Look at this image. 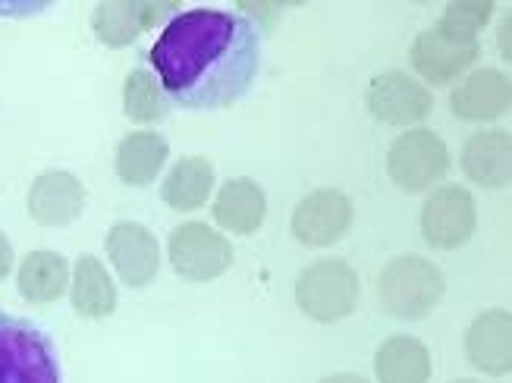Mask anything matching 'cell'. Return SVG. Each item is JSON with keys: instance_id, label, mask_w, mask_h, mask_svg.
<instances>
[{"instance_id": "cell-1", "label": "cell", "mask_w": 512, "mask_h": 383, "mask_svg": "<svg viewBox=\"0 0 512 383\" xmlns=\"http://www.w3.org/2000/svg\"><path fill=\"white\" fill-rule=\"evenodd\" d=\"M261 66L255 22L236 10H183L164 22L151 48V73L170 104L224 110L249 92Z\"/></svg>"}, {"instance_id": "cell-2", "label": "cell", "mask_w": 512, "mask_h": 383, "mask_svg": "<svg viewBox=\"0 0 512 383\" xmlns=\"http://www.w3.org/2000/svg\"><path fill=\"white\" fill-rule=\"evenodd\" d=\"M377 296H381V308L396 321H421L447 296V277L428 258L399 255L381 270Z\"/></svg>"}, {"instance_id": "cell-3", "label": "cell", "mask_w": 512, "mask_h": 383, "mask_svg": "<svg viewBox=\"0 0 512 383\" xmlns=\"http://www.w3.org/2000/svg\"><path fill=\"white\" fill-rule=\"evenodd\" d=\"M362 280L343 258H318L296 277V305L305 318L337 324L359 308Z\"/></svg>"}, {"instance_id": "cell-4", "label": "cell", "mask_w": 512, "mask_h": 383, "mask_svg": "<svg viewBox=\"0 0 512 383\" xmlns=\"http://www.w3.org/2000/svg\"><path fill=\"white\" fill-rule=\"evenodd\" d=\"M450 173V148L434 129L415 126L399 132L387 151V176L403 192H431Z\"/></svg>"}, {"instance_id": "cell-5", "label": "cell", "mask_w": 512, "mask_h": 383, "mask_svg": "<svg viewBox=\"0 0 512 383\" xmlns=\"http://www.w3.org/2000/svg\"><path fill=\"white\" fill-rule=\"evenodd\" d=\"M170 267L189 283H211L233 264V242L205 220H183L167 239Z\"/></svg>"}, {"instance_id": "cell-6", "label": "cell", "mask_w": 512, "mask_h": 383, "mask_svg": "<svg viewBox=\"0 0 512 383\" xmlns=\"http://www.w3.org/2000/svg\"><path fill=\"white\" fill-rule=\"evenodd\" d=\"M0 383H60L51 343L7 314H0Z\"/></svg>"}, {"instance_id": "cell-7", "label": "cell", "mask_w": 512, "mask_h": 383, "mask_svg": "<svg viewBox=\"0 0 512 383\" xmlns=\"http://www.w3.org/2000/svg\"><path fill=\"white\" fill-rule=\"evenodd\" d=\"M418 227L425 242L434 245V249H459L475 236L478 227L475 195L459 183H440L428 192L425 205H421Z\"/></svg>"}, {"instance_id": "cell-8", "label": "cell", "mask_w": 512, "mask_h": 383, "mask_svg": "<svg viewBox=\"0 0 512 383\" xmlns=\"http://www.w3.org/2000/svg\"><path fill=\"white\" fill-rule=\"evenodd\" d=\"M110 274L129 289H145L161 270V242L139 220H120L104 236Z\"/></svg>"}, {"instance_id": "cell-9", "label": "cell", "mask_w": 512, "mask_h": 383, "mask_svg": "<svg viewBox=\"0 0 512 383\" xmlns=\"http://www.w3.org/2000/svg\"><path fill=\"white\" fill-rule=\"evenodd\" d=\"M478 57H481V41H453L447 35H440L437 29L418 32L409 48L415 79L425 88L456 85L465 73L475 70Z\"/></svg>"}, {"instance_id": "cell-10", "label": "cell", "mask_w": 512, "mask_h": 383, "mask_svg": "<svg viewBox=\"0 0 512 383\" xmlns=\"http://www.w3.org/2000/svg\"><path fill=\"white\" fill-rule=\"evenodd\" d=\"M365 101H368V110L374 120H381L387 126H406V129H415L418 123H425L434 110L431 88H425L415 76H409L403 70H390V73L374 76Z\"/></svg>"}, {"instance_id": "cell-11", "label": "cell", "mask_w": 512, "mask_h": 383, "mask_svg": "<svg viewBox=\"0 0 512 383\" xmlns=\"http://www.w3.org/2000/svg\"><path fill=\"white\" fill-rule=\"evenodd\" d=\"M355 220L352 198L340 189H315L308 192L293 211V236L308 249H330L337 245Z\"/></svg>"}, {"instance_id": "cell-12", "label": "cell", "mask_w": 512, "mask_h": 383, "mask_svg": "<svg viewBox=\"0 0 512 383\" xmlns=\"http://www.w3.org/2000/svg\"><path fill=\"white\" fill-rule=\"evenodd\" d=\"M512 104V82L503 70L494 66H478L465 73L450 92V107L462 123H497Z\"/></svg>"}, {"instance_id": "cell-13", "label": "cell", "mask_w": 512, "mask_h": 383, "mask_svg": "<svg viewBox=\"0 0 512 383\" xmlns=\"http://www.w3.org/2000/svg\"><path fill=\"white\" fill-rule=\"evenodd\" d=\"M88 192L70 170H44L29 186V217L38 227L60 230L76 223L85 211Z\"/></svg>"}, {"instance_id": "cell-14", "label": "cell", "mask_w": 512, "mask_h": 383, "mask_svg": "<svg viewBox=\"0 0 512 383\" xmlns=\"http://www.w3.org/2000/svg\"><path fill=\"white\" fill-rule=\"evenodd\" d=\"M176 10L164 4H145V0H101L92 10V32L107 48H129L136 38L158 26L161 19H173Z\"/></svg>"}, {"instance_id": "cell-15", "label": "cell", "mask_w": 512, "mask_h": 383, "mask_svg": "<svg viewBox=\"0 0 512 383\" xmlns=\"http://www.w3.org/2000/svg\"><path fill=\"white\" fill-rule=\"evenodd\" d=\"M211 217L220 233L255 236L267 217V195L249 176H233L211 195Z\"/></svg>"}, {"instance_id": "cell-16", "label": "cell", "mask_w": 512, "mask_h": 383, "mask_svg": "<svg viewBox=\"0 0 512 383\" xmlns=\"http://www.w3.org/2000/svg\"><path fill=\"white\" fill-rule=\"evenodd\" d=\"M459 167L469 183L481 189H506L512 179V135L509 129H478L462 145Z\"/></svg>"}, {"instance_id": "cell-17", "label": "cell", "mask_w": 512, "mask_h": 383, "mask_svg": "<svg viewBox=\"0 0 512 383\" xmlns=\"http://www.w3.org/2000/svg\"><path fill=\"white\" fill-rule=\"evenodd\" d=\"M465 358L481 374L503 377L512 368V318L506 308L481 311L465 330Z\"/></svg>"}, {"instance_id": "cell-18", "label": "cell", "mask_w": 512, "mask_h": 383, "mask_svg": "<svg viewBox=\"0 0 512 383\" xmlns=\"http://www.w3.org/2000/svg\"><path fill=\"white\" fill-rule=\"evenodd\" d=\"M70 305L85 321H104L117 311V280L95 255H79L70 264Z\"/></svg>"}, {"instance_id": "cell-19", "label": "cell", "mask_w": 512, "mask_h": 383, "mask_svg": "<svg viewBox=\"0 0 512 383\" xmlns=\"http://www.w3.org/2000/svg\"><path fill=\"white\" fill-rule=\"evenodd\" d=\"M167 157H170V142L164 139L161 132L132 129L120 139L117 154H114L117 179L123 186H132V189L151 186L154 179L164 173Z\"/></svg>"}, {"instance_id": "cell-20", "label": "cell", "mask_w": 512, "mask_h": 383, "mask_svg": "<svg viewBox=\"0 0 512 383\" xmlns=\"http://www.w3.org/2000/svg\"><path fill=\"white\" fill-rule=\"evenodd\" d=\"M214 183H217V170L208 157L202 154L180 157L161 179V201L170 211L192 214L198 208L211 205Z\"/></svg>"}, {"instance_id": "cell-21", "label": "cell", "mask_w": 512, "mask_h": 383, "mask_svg": "<svg viewBox=\"0 0 512 383\" xmlns=\"http://www.w3.org/2000/svg\"><path fill=\"white\" fill-rule=\"evenodd\" d=\"M16 289L32 305H54L70 289V261L54 249H35L16 267Z\"/></svg>"}, {"instance_id": "cell-22", "label": "cell", "mask_w": 512, "mask_h": 383, "mask_svg": "<svg viewBox=\"0 0 512 383\" xmlns=\"http://www.w3.org/2000/svg\"><path fill=\"white\" fill-rule=\"evenodd\" d=\"M431 371H434V365H431L428 346L409 333L390 336L374 355L377 383H428Z\"/></svg>"}, {"instance_id": "cell-23", "label": "cell", "mask_w": 512, "mask_h": 383, "mask_svg": "<svg viewBox=\"0 0 512 383\" xmlns=\"http://www.w3.org/2000/svg\"><path fill=\"white\" fill-rule=\"evenodd\" d=\"M170 98L164 92L161 79L154 76L148 66H136L126 82H123V114L139 123V126H154L170 117Z\"/></svg>"}, {"instance_id": "cell-24", "label": "cell", "mask_w": 512, "mask_h": 383, "mask_svg": "<svg viewBox=\"0 0 512 383\" xmlns=\"http://www.w3.org/2000/svg\"><path fill=\"white\" fill-rule=\"evenodd\" d=\"M491 16H494L491 0H453V4L443 10L434 29L453 41H478V35L487 29Z\"/></svg>"}, {"instance_id": "cell-25", "label": "cell", "mask_w": 512, "mask_h": 383, "mask_svg": "<svg viewBox=\"0 0 512 383\" xmlns=\"http://www.w3.org/2000/svg\"><path fill=\"white\" fill-rule=\"evenodd\" d=\"M16 267V252H13V242L7 239V233L0 230V283H4Z\"/></svg>"}, {"instance_id": "cell-26", "label": "cell", "mask_w": 512, "mask_h": 383, "mask_svg": "<svg viewBox=\"0 0 512 383\" xmlns=\"http://www.w3.org/2000/svg\"><path fill=\"white\" fill-rule=\"evenodd\" d=\"M318 383H371V380L362 377V374H327Z\"/></svg>"}, {"instance_id": "cell-27", "label": "cell", "mask_w": 512, "mask_h": 383, "mask_svg": "<svg viewBox=\"0 0 512 383\" xmlns=\"http://www.w3.org/2000/svg\"><path fill=\"white\" fill-rule=\"evenodd\" d=\"M509 19H512V16L506 13V16H503V35H500V57H503V60H509Z\"/></svg>"}, {"instance_id": "cell-28", "label": "cell", "mask_w": 512, "mask_h": 383, "mask_svg": "<svg viewBox=\"0 0 512 383\" xmlns=\"http://www.w3.org/2000/svg\"><path fill=\"white\" fill-rule=\"evenodd\" d=\"M450 383H481V380H450Z\"/></svg>"}]
</instances>
